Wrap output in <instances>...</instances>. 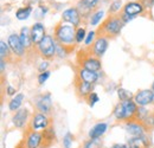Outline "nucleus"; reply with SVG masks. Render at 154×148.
<instances>
[{"label": "nucleus", "instance_id": "obj_11", "mask_svg": "<svg viewBox=\"0 0 154 148\" xmlns=\"http://www.w3.org/2000/svg\"><path fill=\"white\" fill-rule=\"evenodd\" d=\"M108 44H109V39L106 37H96L95 42L93 43L91 46L88 48V50L91 52V55H94L97 58H101L102 56L106 54L107 49H108Z\"/></svg>", "mask_w": 154, "mask_h": 148}, {"label": "nucleus", "instance_id": "obj_2", "mask_svg": "<svg viewBox=\"0 0 154 148\" xmlns=\"http://www.w3.org/2000/svg\"><path fill=\"white\" fill-rule=\"evenodd\" d=\"M123 25H125V23L121 19L120 14L119 16L117 14H110L98 27V30L96 31V36L97 37H106L108 39L114 38L120 35Z\"/></svg>", "mask_w": 154, "mask_h": 148}, {"label": "nucleus", "instance_id": "obj_39", "mask_svg": "<svg viewBox=\"0 0 154 148\" xmlns=\"http://www.w3.org/2000/svg\"><path fill=\"white\" fill-rule=\"evenodd\" d=\"M145 8H152L154 6V0H139Z\"/></svg>", "mask_w": 154, "mask_h": 148}, {"label": "nucleus", "instance_id": "obj_33", "mask_svg": "<svg viewBox=\"0 0 154 148\" xmlns=\"http://www.w3.org/2000/svg\"><path fill=\"white\" fill-rule=\"evenodd\" d=\"M121 0H114L112 4H110V7H109V14H115L116 12L121 8Z\"/></svg>", "mask_w": 154, "mask_h": 148}, {"label": "nucleus", "instance_id": "obj_48", "mask_svg": "<svg viewBox=\"0 0 154 148\" xmlns=\"http://www.w3.org/2000/svg\"><path fill=\"white\" fill-rule=\"evenodd\" d=\"M152 90L154 91V82H153V84H152Z\"/></svg>", "mask_w": 154, "mask_h": 148}, {"label": "nucleus", "instance_id": "obj_28", "mask_svg": "<svg viewBox=\"0 0 154 148\" xmlns=\"http://www.w3.org/2000/svg\"><path fill=\"white\" fill-rule=\"evenodd\" d=\"M103 11L102 10H98L96 12H94L93 14H91V17H90V25H93V26H96L97 24L101 21V19L103 17Z\"/></svg>", "mask_w": 154, "mask_h": 148}, {"label": "nucleus", "instance_id": "obj_5", "mask_svg": "<svg viewBox=\"0 0 154 148\" xmlns=\"http://www.w3.org/2000/svg\"><path fill=\"white\" fill-rule=\"evenodd\" d=\"M51 126V119L43 113H35L30 120L29 123V128L36 131H44L45 129H48Z\"/></svg>", "mask_w": 154, "mask_h": 148}, {"label": "nucleus", "instance_id": "obj_9", "mask_svg": "<svg viewBox=\"0 0 154 148\" xmlns=\"http://www.w3.org/2000/svg\"><path fill=\"white\" fill-rule=\"evenodd\" d=\"M35 106H36L37 111L49 115V114L51 113V110H52V100H51V94L48 93V94L39 95L38 97L36 98V101H35Z\"/></svg>", "mask_w": 154, "mask_h": 148}, {"label": "nucleus", "instance_id": "obj_15", "mask_svg": "<svg viewBox=\"0 0 154 148\" xmlns=\"http://www.w3.org/2000/svg\"><path fill=\"white\" fill-rule=\"evenodd\" d=\"M45 36H46V33H45V26L40 21L35 23L32 25V27H31V38H32V43H33L35 48L45 38Z\"/></svg>", "mask_w": 154, "mask_h": 148}, {"label": "nucleus", "instance_id": "obj_14", "mask_svg": "<svg viewBox=\"0 0 154 148\" xmlns=\"http://www.w3.org/2000/svg\"><path fill=\"white\" fill-rule=\"evenodd\" d=\"M75 90H76V95L79 98L87 100L88 96L93 93V84H89V83L79 79L76 76V78H75Z\"/></svg>", "mask_w": 154, "mask_h": 148}, {"label": "nucleus", "instance_id": "obj_6", "mask_svg": "<svg viewBox=\"0 0 154 148\" xmlns=\"http://www.w3.org/2000/svg\"><path fill=\"white\" fill-rule=\"evenodd\" d=\"M21 141L27 148H39L44 143V134L43 131H36L27 127V129L25 130L24 139Z\"/></svg>", "mask_w": 154, "mask_h": 148}, {"label": "nucleus", "instance_id": "obj_8", "mask_svg": "<svg viewBox=\"0 0 154 148\" xmlns=\"http://www.w3.org/2000/svg\"><path fill=\"white\" fill-rule=\"evenodd\" d=\"M31 117L32 116L30 115V110L27 108H20L12 116V123L17 129H23L27 126V123H30Z\"/></svg>", "mask_w": 154, "mask_h": 148}, {"label": "nucleus", "instance_id": "obj_19", "mask_svg": "<svg viewBox=\"0 0 154 148\" xmlns=\"http://www.w3.org/2000/svg\"><path fill=\"white\" fill-rule=\"evenodd\" d=\"M143 10H145V7L139 0L137 1H129L123 7V12L132 16V17H136L137 14H141L143 12Z\"/></svg>", "mask_w": 154, "mask_h": 148}, {"label": "nucleus", "instance_id": "obj_21", "mask_svg": "<svg viewBox=\"0 0 154 148\" xmlns=\"http://www.w3.org/2000/svg\"><path fill=\"white\" fill-rule=\"evenodd\" d=\"M77 10H78V12H79V14H81V17L84 19V18H90L91 17V14L94 13L93 12V8L84 1V0H79V2L77 4Z\"/></svg>", "mask_w": 154, "mask_h": 148}, {"label": "nucleus", "instance_id": "obj_42", "mask_svg": "<svg viewBox=\"0 0 154 148\" xmlns=\"http://www.w3.org/2000/svg\"><path fill=\"white\" fill-rule=\"evenodd\" d=\"M6 91H7V95H10V96H13V95H16V88H13V87H11V85H7L6 87Z\"/></svg>", "mask_w": 154, "mask_h": 148}, {"label": "nucleus", "instance_id": "obj_31", "mask_svg": "<svg viewBox=\"0 0 154 148\" xmlns=\"http://www.w3.org/2000/svg\"><path fill=\"white\" fill-rule=\"evenodd\" d=\"M85 37H87L85 29H84V27H77V31H76V43L77 44H81L83 40H85Z\"/></svg>", "mask_w": 154, "mask_h": 148}, {"label": "nucleus", "instance_id": "obj_12", "mask_svg": "<svg viewBox=\"0 0 154 148\" xmlns=\"http://www.w3.org/2000/svg\"><path fill=\"white\" fill-rule=\"evenodd\" d=\"M134 101L139 107H147V106H149V104H153L154 91L152 89H143V90H140L139 93L135 94Z\"/></svg>", "mask_w": 154, "mask_h": 148}, {"label": "nucleus", "instance_id": "obj_17", "mask_svg": "<svg viewBox=\"0 0 154 148\" xmlns=\"http://www.w3.org/2000/svg\"><path fill=\"white\" fill-rule=\"evenodd\" d=\"M76 76L79 79H82V81H84L89 84H95L98 81V72L84 69V68H78Z\"/></svg>", "mask_w": 154, "mask_h": 148}, {"label": "nucleus", "instance_id": "obj_23", "mask_svg": "<svg viewBox=\"0 0 154 148\" xmlns=\"http://www.w3.org/2000/svg\"><path fill=\"white\" fill-rule=\"evenodd\" d=\"M113 115H114V117H115L117 121H123V122L127 121V115H126V110H125V107H123V103L122 102L117 103L115 107H114Z\"/></svg>", "mask_w": 154, "mask_h": 148}, {"label": "nucleus", "instance_id": "obj_34", "mask_svg": "<svg viewBox=\"0 0 154 148\" xmlns=\"http://www.w3.org/2000/svg\"><path fill=\"white\" fill-rule=\"evenodd\" d=\"M143 125L146 126L147 130H153L154 129V113H151L148 115V117L145 120Z\"/></svg>", "mask_w": 154, "mask_h": 148}, {"label": "nucleus", "instance_id": "obj_50", "mask_svg": "<svg viewBox=\"0 0 154 148\" xmlns=\"http://www.w3.org/2000/svg\"><path fill=\"white\" fill-rule=\"evenodd\" d=\"M81 148H83V147H81Z\"/></svg>", "mask_w": 154, "mask_h": 148}, {"label": "nucleus", "instance_id": "obj_16", "mask_svg": "<svg viewBox=\"0 0 154 148\" xmlns=\"http://www.w3.org/2000/svg\"><path fill=\"white\" fill-rule=\"evenodd\" d=\"M151 146V140L148 139L147 135L143 136H132L127 142V148H149Z\"/></svg>", "mask_w": 154, "mask_h": 148}, {"label": "nucleus", "instance_id": "obj_13", "mask_svg": "<svg viewBox=\"0 0 154 148\" xmlns=\"http://www.w3.org/2000/svg\"><path fill=\"white\" fill-rule=\"evenodd\" d=\"M62 20L68 23V24H71L74 25L75 27H79L81 25V21H82V17L78 12L76 7H70L68 10H65L62 14Z\"/></svg>", "mask_w": 154, "mask_h": 148}, {"label": "nucleus", "instance_id": "obj_46", "mask_svg": "<svg viewBox=\"0 0 154 148\" xmlns=\"http://www.w3.org/2000/svg\"><path fill=\"white\" fill-rule=\"evenodd\" d=\"M16 148H27V147H26V146L24 145V142L21 141V142H20L19 145H18V146H17V147H16Z\"/></svg>", "mask_w": 154, "mask_h": 148}, {"label": "nucleus", "instance_id": "obj_18", "mask_svg": "<svg viewBox=\"0 0 154 148\" xmlns=\"http://www.w3.org/2000/svg\"><path fill=\"white\" fill-rule=\"evenodd\" d=\"M107 130H108V123L107 122H98L90 128L89 133H88V136L91 140H100V137H102L106 134Z\"/></svg>", "mask_w": 154, "mask_h": 148}, {"label": "nucleus", "instance_id": "obj_35", "mask_svg": "<svg viewBox=\"0 0 154 148\" xmlns=\"http://www.w3.org/2000/svg\"><path fill=\"white\" fill-rule=\"evenodd\" d=\"M87 101H88V104H89L90 107H94V106H95V103H97V102L100 101V97H98V95H97L96 93H94V91H93V93L88 96Z\"/></svg>", "mask_w": 154, "mask_h": 148}, {"label": "nucleus", "instance_id": "obj_1", "mask_svg": "<svg viewBox=\"0 0 154 148\" xmlns=\"http://www.w3.org/2000/svg\"><path fill=\"white\" fill-rule=\"evenodd\" d=\"M76 31L77 27L62 20V23H58L54 29V38L57 44L69 49L70 51H74L77 45Z\"/></svg>", "mask_w": 154, "mask_h": 148}, {"label": "nucleus", "instance_id": "obj_22", "mask_svg": "<svg viewBox=\"0 0 154 148\" xmlns=\"http://www.w3.org/2000/svg\"><path fill=\"white\" fill-rule=\"evenodd\" d=\"M25 96L24 94H17L14 97L11 98V101L8 102V109L11 111H17L21 108V104H23V101H24Z\"/></svg>", "mask_w": 154, "mask_h": 148}, {"label": "nucleus", "instance_id": "obj_40", "mask_svg": "<svg viewBox=\"0 0 154 148\" xmlns=\"http://www.w3.org/2000/svg\"><path fill=\"white\" fill-rule=\"evenodd\" d=\"M45 13H46V8H44L43 6H39L38 10L36 11V17L37 18H43Z\"/></svg>", "mask_w": 154, "mask_h": 148}, {"label": "nucleus", "instance_id": "obj_49", "mask_svg": "<svg viewBox=\"0 0 154 148\" xmlns=\"http://www.w3.org/2000/svg\"><path fill=\"white\" fill-rule=\"evenodd\" d=\"M153 104H154V102H153Z\"/></svg>", "mask_w": 154, "mask_h": 148}, {"label": "nucleus", "instance_id": "obj_44", "mask_svg": "<svg viewBox=\"0 0 154 148\" xmlns=\"http://www.w3.org/2000/svg\"><path fill=\"white\" fill-rule=\"evenodd\" d=\"M84 1H85V2L91 7V8H94L97 4H98V0H84Z\"/></svg>", "mask_w": 154, "mask_h": 148}, {"label": "nucleus", "instance_id": "obj_38", "mask_svg": "<svg viewBox=\"0 0 154 148\" xmlns=\"http://www.w3.org/2000/svg\"><path fill=\"white\" fill-rule=\"evenodd\" d=\"M49 65H50V63H49V60H43L40 64L38 65V70L39 72H44V71H48V68H49Z\"/></svg>", "mask_w": 154, "mask_h": 148}, {"label": "nucleus", "instance_id": "obj_25", "mask_svg": "<svg viewBox=\"0 0 154 148\" xmlns=\"http://www.w3.org/2000/svg\"><path fill=\"white\" fill-rule=\"evenodd\" d=\"M44 134V143H48V145H51L56 141V134H55V129L52 126H50L48 129H45L43 131Z\"/></svg>", "mask_w": 154, "mask_h": 148}, {"label": "nucleus", "instance_id": "obj_4", "mask_svg": "<svg viewBox=\"0 0 154 148\" xmlns=\"http://www.w3.org/2000/svg\"><path fill=\"white\" fill-rule=\"evenodd\" d=\"M38 54L44 60H51L54 57H56L57 51V43L55 38L50 35H46L45 38L35 48Z\"/></svg>", "mask_w": 154, "mask_h": 148}, {"label": "nucleus", "instance_id": "obj_30", "mask_svg": "<svg viewBox=\"0 0 154 148\" xmlns=\"http://www.w3.org/2000/svg\"><path fill=\"white\" fill-rule=\"evenodd\" d=\"M117 95H119V98H120L121 102H125V101L132 98V94L129 93L128 90L123 89V88H120V89L117 90Z\"/></svg>", "mask_w": 154, "mask_h": 148}, {"label": "nucleus", "instance_id": "obj_10", "mask_svg": "<svg viewBox=\"0 0 154 148\" xmlns=\"http://www.w3.org/2000/svg\"><path fill=\"white\" fill-rule=\"evenodd\" d=\"M125 129L132 136H143V135H147V131H148L142 122L136 120H131L125 122Z\"/></svg>", "mask_w": 154, "mask_h": 148}, {"label": "nucleus", "instance_id": "obj_32", "mask_svg": "<svg viewBox=\"0 0 154 148\" xmlns=\"http://www.w3.org/2000/svg\"><path fill=\"white\" fill-rule=\"evenodd\" d=\"M96 31H90L88 35H87V37H85V40H84V45L87 46V48H89V46H91L93 45V43L95 42V39H96Z\"/></svg>", "mask_w": 154, "mask_h": 148}, {"label": "nucleus", "instance_id": "obj_43", "mask_svg": "<svg viewBox=\"0 0 154 148\" xmlns=\"http://www.w3.org/2000/svg\"><path fill=\"white\" fill-rule=\"evenodd\" d=\"M5 68H6V60L1 59L0 60V72H1V75H4V72H5Z\"/></svg>", "mask_w": 154, "mask_h": 148}, {"label": "nucleus", "instance_id": "obj_20", "mask_svg": "<svg viewBox=\"0 0 154 148\" xmlns=\"http://www.w3.org/2000/svg\"><path fill=\"white\" fill-rule=\"evenodd\" d=\"M19 38L20 40H21V43H23V45H24V48L26 50H31L32 48H35V45L32 43V38H31V29H29L26 26L21 27L19 33Z\"/></svg>", "mask_w": 154, "mask_h": 148}, {"label": "nucleus", "instance_id": "obj_24", "mask_svg": "<svg viewBox=\"0 0 154 148\" xmlns=\"http://www.w3.org/2000/svg\"><path fill=\"white\" fill-rule=\"evenodd\" d=\"M13 54H12L8 44H6L5 40H1L0 42V57H1V59H5L7 62V60L11 59V56Z\"/></svg>", "mask_w": 154, "mask_h": 148}, {"label": "nucleus", "instance_id": "obj_37", "mask_svg": "<svg viewBox=\"0 0 154 148\" xmlns=\"http://www.w3.org/2000/svg\"><path fill=\"white\" fill-rule=\"evenodd\" d=\"M97 142H98V140H91V139H89L88 141H85L84 142V145H83V148H100L97 147Z\"/></svg>", "mask_w": 154, "mask_h": 148}, {"label": "nucleus", "instance_id": "obj_41", "mask_svg": "<svg viewBox=\"0 0 154 148\" xmlns=\"http://www.w3.org/2000/svg\"><path fill=\"white\" fill-rule=\"evenodd\" d=\"M120 17H121V19L123 20V23H125V24H127L128 21H131L133 18H135V17H132V16H129V14L125 13V12H122V13L120 14Z\"/></svg>", "mask_w": 154, "mask_h": 148}, {"label": "nucleus", "instance_id": "obj_36", "mask_svg": "<svg viewBox=\"0 0 154 148\" xmlns=\"http://www.w3.org/2000/svg\"><path fill=\"white\" fill-rule=\"evenodd\" d=\"M50 75H51V72L48 70V71H44V72H40L38 76V83L40 84V85H43L46 81H48V78L50 77Z\"/></svg>", "mask_w": 154, "mask_h": 148}, {"label": "nucleus", "instance_id": "obj_26", "mask_svg": "<svg viewBox=\"0 0 154 148\" xmlns=\"http://www.w3.org/2000/svg\"><path fill=\"white\" fill-rule=\"evenodd\" d=\"M32 13V7L31 6H25V7H20L16 13V17L18 20H25L27 19Z\"/></svg>", "mask_w": 154, "mask_h": 148}, {"label": "nucleus", "instance_id": "obj_47", "mask_svg": "<svg viewBox=\"0 0 154 148\" xmlns=\"http://www.w3.org/2000/svg\"><path fill=\"white\" fill-rule=\"evenodd\" d=\"M51 145H48V143H43V146H40L39 148H50Z\"/></svg>", "mask_w": 154, "mask_h": 148}, {"label": "nucleus", "instance_id": "obj_7", "mask_svg": "<svg viewBox=\"0 0 154 148\" xmlns=\"http://www.w3.org/2000/svg\"><path fill=\"white\" fill-rule=\"evenodd\" d=\"M7 44L12 51V54L17 58H23L26 54V49L24 48L21 40L19 38V35L17 33H11L7 38Z\"/></svg>", "mask_w": 154, "mask_h": 148}, {"label": "nucleus", "instance_id": "obj_3", "mask_svg": "<svg viewBox=\"0 0 154 148\" xmlns=\"http://www.w3.org/2000/svg\"><path fill=\"white\" fill-rule=\"evenodd\" d=\"M77 63H78V68H84L95 72H98L102 69L101 59L91 55L89 50H81L77 54Z\"/></svg>", "mask_w": 154, "mask_h": 148}, {"label": "nucleus", "instance_id": "obj_45", "mask_svg": "<svg viewBox=\"0 0 154 148\" xmlns=\"http://www.w3.org/2000/svg\"><path fill=\"white\" fill-rule=\"evenodd\" d=\"M110 148H127V147H126V143H115V145H113Z\"/></svg>", "mask_w": 154, "mask_h": 148}, {"label": "nucleus", "instance_id": "obj_29", "mask_svg": "<svg viewBox=\"0 0 154 148\" xmlns=\"http://www.w3.org/2000/svg\"><path fill=\"white\" fill-rule=\"evenodd\" d=\"M72 142H74V135H72L71 133H69V131H68V133L63 136V140H62L63 148H71Z\"/></svg>", "mask_w": 154, "mask_h": 148}, {"label": "nucleus", "instance_id": "obj_51", "mask_svg": "<svg viewBox=\"0 0 154 148\" xmlns=\"http://www.w3.org/2000/svg\"><path fill=\"white\" fill-rule=\"evenodd\" d=\"M100 148H101V147H100Z\"/></svg>", "mask_w": 154, "mask_h": 148}, {"label": "nucleus", "instance_id": "obj_27", "mask_svg": "<svg viewBox=\"0 0 154 148\" xmlns=\"http://www.w3.org/2000/svg\"><path fill=\"white\" fill-rule=\"evenodd\" d=\"M151 114V111L148 110L146 107H139L137 113H136V116H135V120L136 121H140V122H145V120L148 117V115Z\"/></svg>", "mask_w": 154, "mask_h": 148}]
</instances>
